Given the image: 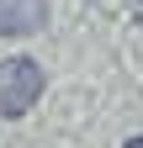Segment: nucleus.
Returning <instances> with one entry per match:
<instances>
[{
  "label": "nucleus",
  "mask_w": 143,
  "mask_h": 148,
  "mask_svg": "<svg viewBox=\"0 0 143 148\" xmlns=\"http://www.w3.org/2000/svg\"><path fill=\"white\" fill-rule=\"evenodd\" d=\"M43 90H48V74L37 58H27V53L0 58V116H27Z\"/></svg>",
  "instance_id": "f257e3e1"
},
{
  "label": "nucleus",
  "mask_w": 143,
  "mask_h": 148,
  "mask_svg": "<svg viewBox=\"0 0 143 148\" xmlns=\"http://www.w3.org/2000/svg\"><path fill=\"white\" fill-rule=\"evenodd\" d=\"M48 27V0H0V37H32Z\"/></svg>",
  "instance_id": "f03ea898"
},
{
  "label": "nucleus",
  "mask_w": 143,
  "mask_h": 148,
  "mask_svg": "<svg viewBox=\"0 0 143 148\" xmlns=\"http://www.w3.org/2000/svg\"><path fill=\"white\" fill-rule=\"evenodd\" d=\"M122 148H143V138H127V143H122Z\"/></svg>",
  "instance_id": "7ed1b4c3"
}]
</instances>
